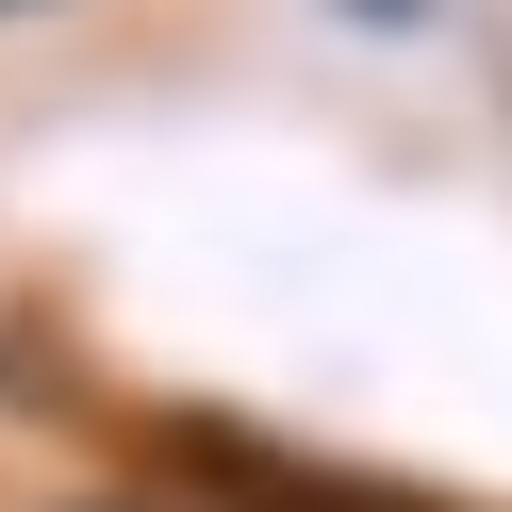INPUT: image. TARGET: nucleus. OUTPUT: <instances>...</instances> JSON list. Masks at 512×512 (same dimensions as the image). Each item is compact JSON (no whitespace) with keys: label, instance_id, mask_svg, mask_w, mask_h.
<instances>
[{"label":"nucleus","instance_id":"f257e3e1","mask_svg":"<svg viewBox=\"0 0 512 512\" xmlns=\"http://www.w3.org/2000/svg\"><path fill=\"white\" fill-rule=\"evenodd\" d=\"M0 17H50V0H0Z\"/></svg>","mask_w":512,"mask_h":512}]
</instances>
